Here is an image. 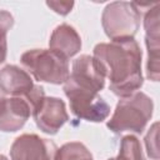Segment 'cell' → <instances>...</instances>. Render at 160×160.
Here are the masks:
<instances>
[{
    "instance_id": "7",
    "label": "cell",
    "mask_w": 160,
    "mask_h": 160,
    "mask_svg": "<svg viewBox=\"0 0 160 160\" xmlns=\"http://www.w3.org/2000/svg\"><path fill=\"white\" fill-rule=\"evenodd\" d=\"M36 126L48 135H55L68 122L69 114L65 102L55 96H44L32 109Z\"/></svg>"
},
{
    "instance_id": "11",
    "label": "cell",
    "mask_w": 160,
    "mask_h": 160,
    "mask_svg": "<svg viewBox=\"0 0 160 160\" xmlns=\"http://www.w3.org/2000/svg\"><path fill=\"white\" fill-rule=\"evenodd\" d=\"M49 48L54 52L69 60L80 51L81 38L74 26L64 22L52 30L49 40Z\"/></svg>"
},
{
    "instance_id": "13",
    "label": "cell",
    "mask_w": 160,
    "mask_h": 160,
    "mask_svg": "<svg viewBox=\"0 0 160 160\" xmlns=\"http://www.w3.org/2000/svg\"><path fill=\"white\" fill-rule=\"evenodd\" d=\"M109 160H145L140 140L132 134L122 136L119 154Z\"/></svg>"
},
{
    "instance_id": "17",
    "label": "cell",
    "mask_w": 160,
    "mask_h": 160,
    "mask_svg": "<svg viewBox=\"0 0 160 160\" xmlns=\"http://www.w3.org/2000/svg\"><path fill=\"white\" fill-rule=\"evenodd\" d=\"M46 5L52 9L56 14L60 15H68L71 9L74 8V2H69V1H46Z\"/></svg>"
},
{
    "instance_id": "6",
    "label": "cell",
    "mask_w": 160,
    "mask_h": 160,
    "mask_svg": "<svg viewBox=\"0 0 160 160\" xmlns=\"http://www.w3.org/2000/svg\"><path fill=\"white\" fill-rule=\"evenodd\" d=\"M106 72L102 64L92 55H80L72 61L70 76L68 81L75 86L100 92L105 88Z\"/></svg>"
},
{
    "instance_id": "14",
    "label": "cell",
    "mask_w": 160,
    "mask_h": 160,
    "mask_svg": "<svg viewBox=\"0 0 160 160\" xmlns=\"http://www.w3.org/2000/svg\"><path fill=\"white\" fill-rule=\"evenodd\" d=\"M54 160H94V158L82 142L70 141L58 148Z\"/></svg>"
},
{
    "instance_id": "18",
    "label": "cell",
    "mask_w": 160,
    "mask_h": 160,
    "mask_svg": "<svg viewBox=\"0 0 160 160\" xmlns=\"http://www.w3.org/2000/svg\"><path fill=\"white\" fill-rule=\"evenodd\" d=\"M0 160H9V159H8V158H6L5 155H2V154H0Z\"/></svg>"
},
{
    "instance_id": "10",
    "label": "cell",
    "mask_w": 160,
    "mask_h": 160,
    "mask_svg": "<svg viewBox=\"0 0 160 160\" xmlns=\"http://www.w3.org/2000/svg\"><path fill=\"white\" fill-rule=\"evenodd\" d=\"M35 84L30 74L18 65H5L0 69V91L5 96L28 98Z\"/></svg>"
},
{
    "instance_id": "8",
    "label": "cell",
    "mask_w": 160,
    "mask_h": 160,
    "mask_svg": "<svg viewBox=\"0 0 160 160\" xmlns=\"http://www.w3.org/2000/svg\"><path fill=\"white\" fill-rule=\"evenodd\" d=\"M58 146L49 139L36 134L18 136L10 148L11 160H54Z\"/></svg>"
},
{
    "instance_id": "9",
    "label": "cell",
    "mask_w": 160,
    "mask_h": 160,
    "mask_svg": "<svg viewBox=\"0 0 160 160\" xmlns=\"http://www.w3.org/2000/svg\"><path fill=\"white\" fill-rule=\"evenodd\" d=\"M32 114V108L24 96H4L0 100V131L20 130Z\"/></svg>"
},
{
    "instance_id": "5",
    "label": "cell",
    "mask_w": 160,
    "mask_h": 160,
    "mask_svg": "<svg viewBox=\"0 0 160 160\" xmlns=\"http://www.w3.org/2000/svg\"><path fill=\"white\" fill-rule=\"evenodd\" d=\"M62 90L69 99L70 110L76 118L91 122H101L110 115V105L99 92L80 89L68 80L64 82Z\"/></svg>"
},
{
    "instance_id": "4",
    "label": "cell",
    "mask_w": 160,
    "mask_h": 160,
    "mask_svg": "<svg viewBox=\"0 0 160 160\" xmlns=\"http://www.w3.org/2000/svg\"><path fill=\"white\" fill-rule=\"evenodd\" d=\"M142 12L134 2L114 1L108 4L101 14V25L111 40L134 38L140 28Z\"/></svg>"
},
{
    "instance_id": "2",
    "label": "cell",
    "mask_w": 160,
    "mask_h": 160,
    "mask_svg": "<svg viewBox=\"0 0 160 160\" xmlns=\"http://www.w3.org/2000/svg\"><path fill=\"white\" fill-rule=\"evenodd\" d=\"M152 99L142 91H136L132 95L119 100L106 126L114 134L125 131H129L130 134H142L152 116Z\"/></svg>"
},
{
    "instance_id": "1",
    "label": "cell",
    "mask_w": 160,
    "mask_h": 160,
    "mask_svg": "<svg viewBox=\"0 0 160 160\" xmlns=\"http://www.w3.org/2000/svg\"><path fill=\"white\" fill-rule=\"evenodd\" d=\"M92 56L102 64L110 81L109 89L116 96L128 98L142 86V52L134 38L96 44Z\"/></svg>"
},
{
    "instance_id": "16",
    "label": "cell",
    "mask_w": 160,
    "mask_h": 160,
    "mask_svg": "<svg viewBox=\"0 0 160 160\" xmlns=\"http://www.w3.org/2000/svg\"><path fill=\"white\" fill-rule=\"evenodd\" d=\"M158 138H159V122H154L146 136H145V148H146V152L148 156L154 159V160H159V146H158Z\"/></svg>"
},
{
    "instance_id": "15",
    "label": "cell",
    "mask_w": 160,
    "mask_h": 160,
    "mask_svg": "<svg viewBox=\"0 0 160 160\" xmlns=\"http://www.w3.org/2000/svg\"><path fill=\"white\" fill-rule=\"evenodd\" d=\"M14 25L12 15L6 10H0V64L6 60L8 55V41L6 35Z\"/></svg>"
},
{
    "instance_id": "3",
    "label": "cell",
    "mask_w": 160,
    "mask_h": 160,
    "mask_svg": "<svg viewBox=\"0 0 160 160\" xmlns=\"http://www.w3.org/2000/svg\"><path fill=\"white\" fill-rule=\"evenodd\" d=\"M25 70L38 81L60 85L70 76L69 60L50 49H31L20 56Z\"/></svg>"
},
{
    "instance_id": "12",
    "label": "cell",
    "mask_w": 160,
    "mask_h": 160,
    "mask_svg": "<svg viewBox=\"0 0 160 160\" xmlns=\"http://www.w3.org/2000/svg\"><path fill=\"white\" fill-rule=\"evenodd\" d=\"M148 49L146 78L151 81H158L160 76V38L145 36Z\"/></svg>"
},
{
    "instance_id": "19",
    "label": "cell",
    "mask_w": 160,
    "mask_h": 160,
    "mask_svg": "<svg viewBox=\"0 0 160 160\" xmlns=\"http://www.w3.org/2000/svg\"><path fill=\"white\" fill-rule=\"evenodd\" d=\"M4 96H5V95H4V94H2V92H1V91H0V100H1V99H2V98H4Z\"/></svg>"
}]
</instances>
